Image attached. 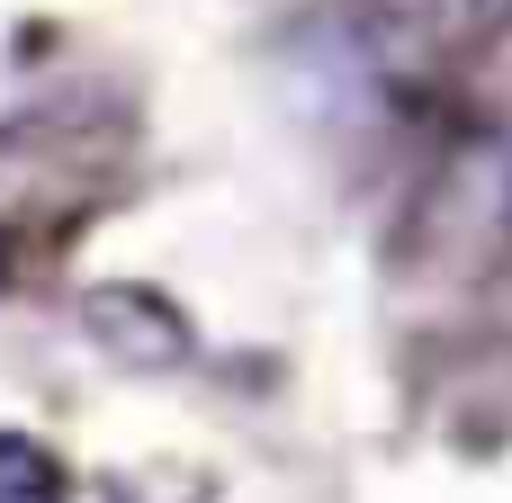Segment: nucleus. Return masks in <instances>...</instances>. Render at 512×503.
<instances>
[{
    "mask_svg": "<svg viewBox=\"0 0 512 503\" xmlns=\"http://www.w3.org/2000/svg\"><path fill=\"white\" fill-rule=\"evenodd\" d=\"M0 503H72V468L36 432H0Z\"/></svg>",
    "mask_w": 512,
    "mask_h": 503,
    "instance_id": "20e7f679",
    "label": "nucleus"
},
{
    "mask_svg": "<svg viewBox=\"0 0 512 503\" xmlns=\"http://www.w3.org/2000/svg\"><path fill=\"white\" fill-rule=\"evenodd\" d=\"M512 27V0H351V36L378 72H441L486 54Z\"/></svg>",
    "mask_w": 512,
    "mask_h": 503,
    "instance_id": "f03ea898",
    "label": "nucleus"
},
{
    "mask_svg": "<svg viewBox=\"0 0 512 503\" xmlns=\"http://www.w3.org/2000/svg\"><path fill=\"white\" fill-rule=\"evenodd\" d=\"M81 333L117 360V369H171V360H189V324H180V306H162L153 288H90L81 297Z\"/></svg>",
    "mask_w": 512,
    "mask_h": 503,
    "instance_id": "7ed1b4c3",
    "label": "nucleus"
},
{
    "mask_svg": "<svg viewBox=\"0 0 512 503\" xmlns=\"http://www.w3.org/2000/svg\"><path fill=\"white\" fill-rule=\"evenodd\" d=\"M135 180V108L108 90H54L0 117V261H45L99 225Z\"/></svg>",
    "mask_w": 512,
    "mask_h": 503,
    "instance_id": "f257e3e1",
    "label": "nucleus"
}]
</instances>
